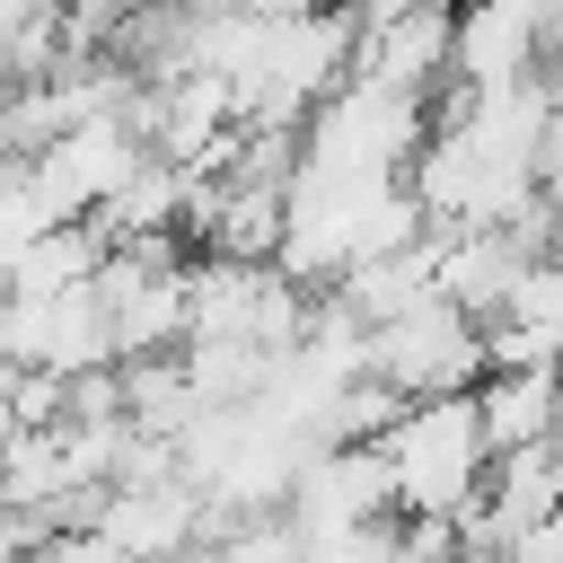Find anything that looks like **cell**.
<instances>
[{"label":"cell","mask_w":563,"mask_h":563,"mask_svg":"<svg viewBox=\"0 0 563 563\" xmlns=\"http://www.w3.org/2000/svg\"><path fill=\"white\" fill-rule=\"evenodd\" d=\"M484 361H563V246L528 255L484 325Z\"/></svg>","instance_id":"cell-6"},{"label":"cell","mask_w":563,"mask_h":563,"mask_svg":"<svg viewBox=\"0 0 563 563\" xmlns=\"http://www.w3.org/2000/svg\"><path fill=\"white\" fill-rule=\"evenodd\" d=\"M484 449H519V440H554L563 431V361H484V378L466 387Z\"/></svg>","instance_id":"cell-5"},{"label":"cell","mask_w":563,"mask_h":563,"mask_svg":"<svg viewBox=\"0 0 563 563\" xmlns=\"http://www.w3.org/2000/svg\"><path fill=\"white\" fill-rule=\"evenodd\" d=\"M9 431H18V422H9V405H0V449H9Z\"/></svg>","instance_id":"cell-11"},{"label":"cell","mask_w":563,"mask_h":563,"mask_svg":"<svg viewBox=\"0 0 563 563\" xmlns=\"http://www.w3.org/2000/svg\"><path fill=\"white\" fill-rule=\"evenodd\" d=\"M238 9H255V18H290V9H334V0H238Z\"/></svg>","instance_id":"cell-10"},{"label":"cell","mask_w":563,"mask_h":563,"mask_svg":"<svg viewBox=\"0 0 563 563\" xmlns=\"http://www.w3.org/2000/svg\"><path fill=\"white\" fill-rule=\"evenodd\" d=\"M369 449H378V466H387L396 519H466L475 493H484V457H493L484 431H475L466 387H457V396H405Z\"/></svg>","instance_id":"cell-1"},{"label":"cell","mask_w":563,"mask_h":563,"mask_svg":"<svg viewBox=\"0 0 563 563\" xmlns=\"http://www.w3.org/2000/svg\"><path fill=\"white\" fill-rule=\"evenodd\" d=\"M493 563H563V510H545V519H528V528H510Z\"/></svg>","instance_id":"cell-9"},{"label":"cell","mask_w":563,"mask_h":563,"mask_svg":"<svg viewBox=\"0 0 563 563\" xmlns=\"http://www.w3.org/2000/svg\"><path fill=\"white\" fill-rule=\"evenodd\" d=\"M79 519H88L106 545H123L132 563H167V554H185V545H202V537H211V501H202V493H194L176 466L97 484Z\"/></svg>","instance_id":"cell-4"},{"label":"cell","mask_w":563,"mask_h":563,"mask_svg":"<svg viewBox=\"0 0 563 563\" xmlns=\"http://www.w3.org/2000/svg\"><path fill=\"white\" fill-rule=\"evenodd\" d=\"M361 352H369V378L396 387V396H457L484 378V325L466 308H449L440 290L361 325Z\"/></svg>","instance_id":"cell-2"},{"label":"cell","mask_w":563,"mask_h":563,"mask_svg":"<svg viewBox=\"0 0 563 563\" xmlns=\"http://www.w3.org/2000/svg\"><path fill=\"white\" fill-rule=\"evenodd\" d=\"M431 9H466V0H431Z\"/></svg>","instance_id":"cell-12"},{"label":"cell","mask_w":563,"mask_h":563,"mask_svg":"<svg viewBox=\"0 0 563 563\" xmlns=\"http://www.w3.org/2000/svg\"><path fill=\"white\" fill-rule=\"evenodd\" d=\"M563 510V440H519V449H493L484 457V493H475V519L484 537L501 545L510 528Z\"/></svg>","instance_id":"cell-7"},{"label":"cell","mask_w":563,"mask_h":563,"mask_svg":"<svg viewBox=\"0 0 563 563\" xmlns=\"http://www.w3.org/2000/svg\"><path fill=\"white\" fill-rule=\"evenodd\" d=\"M97 264H106V238H97V220H44L18 255H9V290H70V282H97Z\"/></svg>","instance_id":"cell-8"},{"label":"cell","mask_w":563,"mask_h":563,"mask_svg":"<svg viewBox=\"0 0 563 563\" xmlns=\"http://www.w3.org/2000/svg\"><path fill=\"white\" fill-rule=\"evenodd\" d=\"M141 158H150V141H141L132 114H88V123H62L53 141H35L26 150V176H35V194H44L53 220H88V211L114 202V185Z\"/></svg>","instance_id":"cell-3"}]
</instances>
